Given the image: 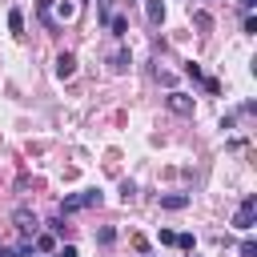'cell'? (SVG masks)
Instances as JSON below:
<instances>
[{"instance_id": "cell-1", "label": "cell", "mask_w": 257, "mask_h": 257, "mask_svg": "<svg viewBox=\"0 0 257 257\" xmlns=\"http://www.w3.org/2000/svg\"><path fill=\"white\" fill-rule=\"evenodd\" d=\"M104 201V193L100 189H84V193H72V197H64L60 201V217L64 213H80V209H92V205H100Z\"/></svg>"}, {"instance_id": "cell-2", "label": "cell", "mask_w": 257, "mask_h": 257, "mask_svg": "<svg viewBox=\"0 0 257 257\" xmlns=\"http://www.w3.org/2000/svg\"><path fill=\"white\" fill-rule=\"evenodd\" d=\"M76 12H80V0H52V4H48V28L72 24Z\"/></svg>"}, {"instance_id": "cell-3", "label": "cell", "mask_w": 257, "mask_h": 257, "mask_svg": "<svg viewBox=\"0 0 257 257\" xmlns=\"http://www.w3.org/2000/svg\"><path fill=\"white\" fill-rule=\"evenodd\" d=\"M253 221H257V197L249 193L241 205H237V213H233V229H241V233H249L253 229Z\"/></svg>"}, {"instance_id": "cell-4", "label": "cell", "mask_w": 257, "mask_h": 257, "mask_svg": "<svg viewBox=\"0 0 257 257\" xmlns=\"http://www.w3.org/2000/svg\"><path fill=\"white\" fill-rule=\"evenodd\" d=\"M12 221H16V229L24 233V241H32V237L40 233V221H36V213H28V209H16Z\"/></svg>"}, {"instance_id": "cell-5", "label": "cell", "mask_w": 257, "mask_h": 257, "mask_svg": "<svg viewBox=\"0 0 257 257\" xmlns=\"http://www.w3.org/2000/svg\"><path fill=\"white\" fill-rule=\"evenodd\" d=\"M165 104H169L177 116H193V96H185V92H169Z\"/></svg>"}, {"instance_id": "cell-6", "label": "cell", "mask_w": 257, "mask_h": 257, "mask_svg": "<svg viewBox=\"0 0 257 257\" xmlns=\"http://www.w3.org/2000/svg\"><path fill=\"white\" fill-rule=\"evenodd\" d=\"M56 76H60V80H72V76H76V56H72V52H60V56H56Z\"/></svg>"}, {"instance_id": "cell-7", "label": "cell", "mask_w": 257, "mask_h": 257, "mask_svg": "<svg viewBox=\"0 0 257 257\" xmlns=\"http://www.w3.org/2000/svg\"><path fill=\"white\" fill-rule=\"evenodd\" d=\"M157 201H161V209H173V213H177V209L189 205V193H165V197H157Z\"/></svg>"}, {"instance_id": "cell-8", "label": "cell", "mask_w": 257, "mask_h": 257, "mask_svg": "<svg viewBox=\"0 0 257 257\" xmlns=\"http://www.w3.org/2000/svg\"><path fill=\"white\" fill-rule=\"evenodd\" d=\"M145 16H149V24H161L165 20V0H145Z\"/></svg>"}, {"instance_id": "cell-9", "label": "cell", "mask_w": 257, "mask_h": 257, "mask_svg": "<svg viewBox=\"0 0 257 257\" xmlns=\"http://www.w3.org/2000/svg\"><path fill=\"white\" fill-rule=\"evenodd\" d=\"M108 64H112V72H124V68L133 64V56H128V48H116V52L108 56Z\"/></svg>"}, {"instance_id": "cell-10", "label": "cell", "mask_w": 257, "mask_h": 257, "mask_svg": "<svg viewBox=\"0 0 257 257\" xmlns=\"http://www.w3.org/2000/svg\"><path fill=\"white\" fill-rule=\"evenodd\" d=\"M32 249H36V253H56L52 233H36V237H32Z\"/></svg>"}, {"instance_id": "cell-11", "label": "cell", "mask_w": 257, "mask_h": 257, "mask_svg": "<svg viewBox=\"0 0 257 257\" xmlns=\"http://www.w3.org/2000/svg\"><path fill=\"white\" fill-rule=\"evenodd\" d=\"M8 28H12L16 36L24 32V12H20V8H12V12H8Z\"/></svg>"}, {"instance_id": "cell-12", "label": "cell", "mask_w": 257, "mask_h": 257, "mask_svg": "<svg viewBox=\"0 0 257 257\" xmlns=\"http://www.w3.org/2000/svg\"><path fill=\"white\" fill-rule=\"evenodd\" d=\"M173 245H177V249H185V253H193V249H197V237H193V233H177V241H173Z\"/></svg>"}, {"instance_id": "cell-13", "label": "cell", "mask_w": 257, "mask_h": 257, "mask_svg": "<svg viewBox=\"0 0 257 257\" xmlns=\"http://www.w3.org/2000/svg\"><path fill=\"white\" fill-rule=\"evenodd\" d=\"M108 28H112V36H124V32H128V16H112Z\"/></svg>"}, {"instance_id": "cell-14", "label": "cell", "mask_w": 257, "mask_h": 257, "mask_svg": "<svg viewBox=\"0 0 257 257\" xmlns=\"http://www.w3.org/2000/svg\"><path fill=\"white\" fill-rule=\"evenodd\" d=\"M96 241H100V245H112V241H116V229H112V225L96 229Z\"/></svg>"}, {"instance_id": "cell-15", "label": "cell", "mask_w": 257, "mask_h": 257, "mask_svg": "<svg viewBox=\"0 0 257 257\" xmlns=\"http://www.w3.org/2000/svg\"><path fill=\"white\" fill-rule=\"evenodd\" d=\"M241 257H257V241H253V237L241 241Z\"/></svg>"}, {"instance_id": "cell-16", "label": "cell", "mask_w": 257, "mask_h": 257, "mask_svg": "<svg viewBox=\"0 0 257 257\" xmlns=\"http://www.w3.org/2000/svg\"><path fill=\"white\" fill-rule=\"evenodd\" d=\"M185 72H189L193 80H205V72H201V64H197V60H189V64H185Z\"/></svg>"}, {"instance_id": "cell-17", "label": "cell", "mask_w": 257, "mask_h": 257, "mask_svg": "<svg viewBox=\"0 0 257 257\" xmlns=\"http://www.w3.org/2000/svg\"><path fill=\"white\" fill-rule=\"evenodd\" d=\"M120 197L133 201V197H137V185H133V181H120Z\"/></svg>"}, {"instance_id": "cell-18", "label": "cell", "mask_w": 257, "mask_h": 257, "mask_svg": "<svg viewBox=\"0 0 257 257\" xmlns=\"http://www.w3.org/2000/svg\"><path fill=\"white\" fill-rule=\"evenodd\" d=\"M157 241H161V245H173V241H177V233H173V229H161V233H157Z\"/></svg>"}, {"instance_id": "cell-19", "label": "cell", "mask_w": 257, "mask_h": 257, "mask_svg": "<svg viewBox=\"0 0 257 257\" xmlns=\"http://www.w3.org/2000/svg\"><path fill=\"white\" fill-rule=\"evenodd\" d=\"M157 80H161V84H177V76H173V72H165V68H157Z\"/></svg>"}, {"instance_id": "cell-20", "label": "cell", "mask_w": 257, "mask_h": 257, "mask_svg": "<svg viewBox=\"0 0 257 257\" xmlns=\"http://www.w3.org/2000/svg\"><path fill=\"white\" fill-rule=\"evenodd\" d=\"M201 84H205V92H221V84H217V76H205Z\"/></svg>"}, {"instance_id": "cell-21", "label": "cell", "mask_w": 257, "mask_h": 257, "mask_svg": "<svg viewBox=\"0 0 257 257\" xmlns=\"http://www.w3.org/2000/svg\"><path fill=\"white\" fill-rule=\"evenodd\" d=\"M52 257H80V253H76V245H64V249H56Z\"/></svg>"}]
</instances>
